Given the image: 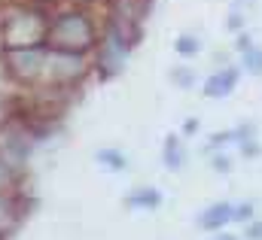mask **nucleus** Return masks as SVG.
I'll list each match as a JSON object with an SVG mask.
<instances>
[{
    "instance_id": "f257e3e1",
    "label": "nucleus",
    "mask_w": 262,
    "mask_h": 240,
    "mask_svg": "<svg viewBox=\"0 0 262 240\" xmlns=\"http://www.w3.org/2000/svg\"><path fill=\"white\" fill-rule=\"evenodd\" d=\"M52 21L34 9V6H12L6 21H3V46L15 49V46H40L49 40Z\"/></svg>"
},
{
    "instance_id": "f03ea898",
    "label": "nucleus",
    "mask_w": 262,
    "mask_h": 240,
    "mask_svg": "<svg viewBox=\"0 0 262 240\" xmlns=\"http://www.w3.org/2000/svg\"><path fill=\"white\" fill-rule=\"evenodd\" d=\"M98 43V28L92 21L89 12H61L55 21H52V31H49V46L52 49H67V52H89L95 49Z\"/></svg>"
},
{
    "instance_id": "7ed1b4c3",
    "label": "nucleus",
    "mask_w": 262,
    "mask_h": 240,
    "mask_svg": "<svg viewBox=\"0 0 262 240\" xmlns=\"http://www.w3.org/2000/svg\"><path fill=\"white\" fill-rule=\"evenodd\" d=\"M46 55H49L46 43H40V46H15V49L3 52V67L15 82H37V79H43Z\"/></svg>"
},
{
    "instance_id": "20e7f679",
    "label": "nucleus",
    "mask_w": 262,
    "mask_h": 240,
    "mask_svg": "<svg viewBox=\"0 0 262 240\" xmlns=\"http://www.w3.org/2000/svg\"><path fill=\"white\" fill-rule=\"evenodd\" d=\"M89 64L82 52H67V49H49L46 55V67H43V79L55 88H67L76 85L85 76Z\"/></svg>"
},
{
    "instance_id": "39448f33",
    "label": "nucleus",
    "mask_w": 262,
    "mask_h": 240,
    "mask_svg": "<svg viewBox=\"0 0 262 240\" xmlns=\"http://www.w3.org/2000/svg\"><path fill=\"white\" fill-rule=\"evenodd\" d=\"M31 149H34V137H31V131H28L18 119L0 125V155H3L12 167H21V164L28 161Z\"/></svg>"
},
{
    "instance_id": "423d86ee",
    "label": "nucleus",
    "mask_w": 262,
    "mask_h": 240,
    "mask_svg": "<svg viewBox=\"0 0 262 240\" xmlns=\"http://www.w3.org/2000/svg\"><path fill=\"white\" fill-rule=\"evenodd\" d=\"M128 52H131V43L125 40V34L119 31V25L113 21V28L107 31L104 49H101V76H104V79H113V76L122 70Z\"/></svg>"
},
{
    "instance_id": "0eeeda50",
    "label": "nucleus",
    "mask_w": 262,
    "mask_h": 240,
    "mask_svg": "<svg viewBox=\"0 0 262 240\" xmlns=\"http://www.w3.org/2000/svg\"><path fill=\"white\" fill-rule=\"evenodd\" d=\"M235 210H238V204H229V201L210 204L207 210L198 213L195 225L201 228V231H220V228H226L229 222H235Z\"/></svg>"
},
{
    "instance_id": "6e6552de",
    "label": "nucleus",
    "mask_w": 262,
    "mask_h": 240,
    "mask_svg": "<svg viewBox=\"0 0 262 240\" xmlns=\"http://www.w3.org/2000/svg\"><path fill=\"white\" fill-rule=\"evenodd\" d=\"M238 79H241V70L238 67H223V70H216V73H210L204 79V94L207 98H226L238 85Z\"/></svg>"
},
{
    "instance_id": "1a4fd4ad",
    "label": "nucleus",
    "mask_w": 262,
    "mask_h": 240,
    "mask_svg": "<svg viewBox=\"0 0 262 240\" xmlns=\"http://www.w3.org/2000/svg\"><path fill=\"white\" fill-rule=\"evenodd\" d=\"M162 201H165V195L156 185H140L125 195V207H131V210H156V207H162Z\"/></svg>"
},
{
    "instance_id": "9d476101",
    "label": "nucleus",
    "mask_w": 262,
    "mask_h": 240,
    "mask_svg": "<svg viewBox=\"0 0 262 240\" xmlns=\"http://www.w3.org/2000/svg\"><path fill=\"white\" fill-rule=\"evenodd\" d=\"M165 164H168L171 171H180V167L186 164V152H183L177 134H168V137H165Z\"/></svg>"
},
{
    "instance_id": "9b49d317",
    "label": "nucleus",
    "mask_w": 262,
    "mask_h": 240,
    "mask_svg": "<svg viewBox=\"0 0 262 240\" xmlns=\"http://www.w3.org/2000/svg\"><path fill=\"white\" fill-rule=\"evenodd\" d=\"M95 161H98V164H104V167H107V171H113V174H122V171L128 167V158H125L119 149H113V146L98 149V152H95Z\"/></svg>"
},
{
    "instance_id": "f8f14e48",
    "label": "nucleus",
    "mask_w": 262,
    "mask_h": 240,
    "mask_svg": "<svg viewBox=\"0 0 262 240\" xmlns=\"http://www.w3.org/2000/svg\"><path fill=\"white\" fill-rule=\"evenodd\" d=\"M241 67H244L247 73H253V76H262V49L259 46L244 49V55H241Z\"/></svg>"
},
{
    "instance_id": "ddd939ff",
    "label": "nucleus",
    "mask_w": 262,
    "mask_h": 240,
    "mask_svg": "<svg viewBox=\"0 0 262 240\" xmlns=\"http://www.w3.org/2000/svg\"><path fill=\"white\" fill-rule=\"evenodd\" d=\"M15 177H18V167H12V164L0 155V195H9V191H12Z\"/></svg>"
},
{
    "instance_id": "4468645a",
    "label": "nucleus",
    "mask_w": 262,
    "mask_h": 240,
    "mask_svg": "<svg viewBox=\"0 0 262 240\" xmlns=\"http://www.w3.org/2000/svg\"><path fill=\"white\" fill-rule=\"evenodd\" d=\"M198 49H201V43H198V37H192V34H183V37H177L174 40V52L177 55H198Z\"/></svg>"
},
{
    "instance_id": "2eb2a0df",
    "label": "nucleus",
    "mask_w": 262,
    "mask_h": 240,
    "mask_svg": "<svg viewBox=\"0 0 262 240\" xmlns=\"http://www.w3.org/2000/svg\"><path fill=\"white\" fill-rule=\"evenodd\" d=\"M171 82L180 85V88H192V85H195V73H192L189 67H174V70H171Z\"/></svg>"
},
{
    "instance_id": "dca6fc26",
    "label": "nucleus",
    "mask_w": 262,
    "mask_h": 240,
    "mask_svg": "<svg viewBox=\"0 0 262 240\" xmlns=\"http://www.w3.org/2000/svg\"><path fill=\"white\" fill-rule=\"evenodd\" d=\"M256 201H244V204H238V210H235V222H253L256 219Z\"/></svg>"
},
{
    "instance_id": "f3484780",
    "label": "nucleus",
    "mask_w": 262,
    "mask_h": 240,
    "mask_svg": "<svg viewBox=\"0 0 262 240\" xmlns=\"http://www.w3.org/2000/svg\"><path fill=\"white\" fill-rule=\"evenodd\" d=\"M213 171L216 174H232V155H213Z\"/></svg>"
},
{
    "instance_id": "a211bd4d",
    "label": "nucleus",
    "mask_w": 262,
    "mask_h": 240,
    "mask_svg": "<svg viewBox=\"0 0 262 240\" xmlns=\"http://www.w3.org/2000/svg\"><path fill=\"white\" fill-rule=\"evenodd\" d=\"M241 155H244V158H256V155H262V146L250 137V140H244V143H241Z\"/></svg>"
},
{
    "instance_id": "6ab92c4d",
    "label": "nucleus",
    "mask_w": 262,
    "mask_h": 240,
    "mask_svg": "<svg viewBox=\"0 0 262 240\" xmlns=\"http://www.w3.org/2000/svg\"><path fill=\"white\" fill-rule=\"evenodd\" d=\"M244 237H247V240H262V219L247 222V231H244Z\"/></svg>"
},
{
    "instance_id": "aec40b11",
    "label": "nucleus",
    "mask_w": 262,
    "mask_h": 240,
    "mask_svg": "<svg viewBox=\"0 0 262 240\" xmlns=\"http://www.w3.org/2000/svg\"><path fill=\"white\" fill-rule=\"evenodd\" d=\"M241 25H244L241 12H232V15H229V21H226V28H229V31H241Z\"/></svg>"
},
{
    "instance_id": "412c9836",
    "label": "nucleus",
    "mask_w": 262,
    "mask_h": 240,
    "mask_svg": "<svg viewBox=\"0 0 262 240\" xmlns=\"http://www.w3.org/2000/svg\"><path fill=\"white\" fill-rule=\"evenodd\" d=\"M183 131H186V134H195V131H198V119H189V122H186V128H183Z\"/></svg>"
},
{
    "instance_id": "4be33fe9",
    "label": "nucleus",
    "mask_w": 262,
    "mask_h": 240,
    "mask_svg": "<svg viewBox=\"0 0 262 240\" xmlns=\"http://www.w3.org/2000/svg\"><path fill=\"white\" fill-rule=\"evenodd\" d=\"M238 46H241V52H244V49H250V40H247V37L241 34V37H238Z\"/></svg>"
},
{
    "instance_id": "5701e85b",
    "label": "nucleus",
    "mask_w": 262,
    "mask_h": 240,
    "mask_svg": "<svg viewBox=\"0 0 262 240\" xmlns=\"http://www.w3.org/2000/svg\"><path fill=\"white\" fill-rule=\"evenodd\" d=\"M216 240H238L235 234H216Z\"/></svg>"
},
{
    "instance_id": "b1692460",
    "label": "nucleus",
    "mask_w": 262,
    "mask_h": 240,
    "mask_svg": "<svg viewBox=\"0 0 262 240\" xmlns=\"http://www.w3.org/2000/svg\"><path fill=\"white\" fill-rule=\"evenodd\" d=\"M43 3H49V0H43Z\"/></svg>"
}]
</instances>
